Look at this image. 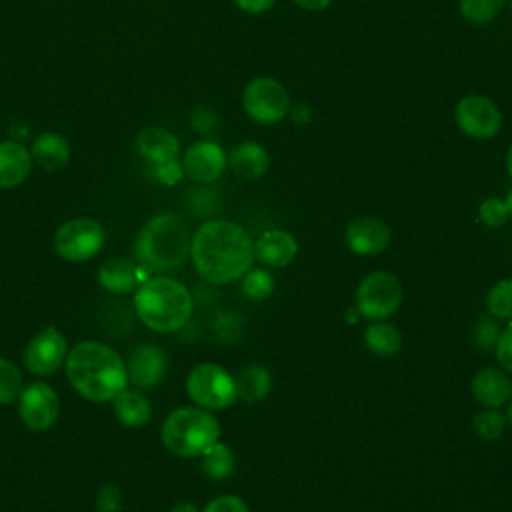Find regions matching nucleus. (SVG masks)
Instances as JSON below:
<instances>
[{"instance_id":"obj_1","label":"nucleus","mask_w":512,"mask_h":512,"mask_svg":"<svg viewBox=\"0 0 512 512\" xmlns=\"http://www.w3.org/2000/svg\"><path fill=\"white\" fill-rule=\"evenodd\" d=\"M196 272L212 284L242 278L254 262V242L248 232L228 220L204 222L190 240Z\"/></svg>"},{"instance_id":"obj_2","label":"nucleus","mask_w":512,"mask_h":512,"mask_svg":"<svg viewBox=\"0 0 512 512\" xmlns=\"http://www.w3.org/2000/svg\"><path fill=\"white\" fill-rule=\"evenodd\" d=\"M66 376L72 388L92 402L114 400L128 382L126 364L120 354L94 340L80 342L68 352Z\"/></svg>"},{"instance_id":"obj_3","label":"nucleus","mask_w":512,"mask_h":512,"mask_svg":"<svg viewBox=\"0 0 512 512\" xmlns=\"http://www.w3.org/2000/svg\"><path fill=\"white\" fill-rule=\"evenodd\" d=\"M138 318L156 332H176L192 316V296L184 284L156 276L140 284L134 296Z\"/></svg>"},{"instance_id":"obj_4","label":"nucleus","mask_w":512,"mask_h":512,"mask_svg":"<svg viewBox=\"0 0 512 512\" xmlns=\"http://www.w3.org/2000/svg\"><path fill=\"white\" fill-rule=\"evenodd\" d=\"M136 252L150 270H180L190 254V232L184 218L174 212L152 216L140 230Z\"/></svg>"},{"instance_id":"obj_5","label":"nucleus","mask_w":512,"mask_h":512,"mask_svg":"<svg viewBox=\"0 0 512 512\" xmlns=\"http://www.w3.org/2000/svg\"><path fill=\"white\" fill-rule=\"evenodd\" d=\"M164 446L180 458L202 456L220 438V424L206 408H178L162 424Z\"/></svg>"},{"instance_id":"obj_6","label":"nucleus","mask_w":512,"mask_h":512,"mask_svg":"<svg viewBox=\"0 0 512 512\" xmlns=\"http://www.w3.org/2000/svg\"><path fill=\"white\" fill-rule=\"evenodd\" d=\"M186 392L194 404L206 410L228 408L236 396V380L222 366L204 362L192 368L186 378Z\"/></svg>"},{"instance_id":"obj_7","label":"nucleus","mask_w":512,"mask_h":512,"mask_svg":"<svg viewBox=\"0 0 512 512\" xmlns=\"http://www.w3.org/2000/svg\"><path fill=\"white\" fill-rule=\"evenodd\" d=\"M402 302V284L392 272H370L356 288V312L368 320L392 316Z\"/></svg>"},{"instance_id":"obj_8","label":"nucleus","mask_w":512,"mask_h":512,"mask_svg":"<svg viewBox=\"0 0 512 512\" xmlns=\"http://www.w3.org/2000/svg\"><path fill=\"white\" fill-rule=\"evenodd\" d=\"M244 112L258 124H276L288 116L290 96L288 90L270 76L250 80L242 92Z\"/></svg>"},{"instance_id":"obj_9","label":"nucleus","mask_w":512,"mask_h":512,"mask_svg":"<svg viewBox=\"0 0 512 512\" xmlns=\"http://www.w3.org/2000/svg\"><path fill=\"white\" fill-rule=\"evenodd\" d=\"M106 234L100 222L92 218H72L64 222L54 234V248L58 256L70 262L94 258L104 246Z\"/></svg>"},{"instance_id":"obj_10","label":"nucleus","mask_w":512,"mask_h":512,"mask_svg":"<svg viewBox=\"0 0 512 512\" xmlns=\"http://www.w3.org/2000/svg\"><path fill=\"white\" fill-rule=\"evenodd\" d=\"M454 118L458 128L472 138H492L502 126V114L498 106L478 94H468L458 100L454 108Z\"/></svg>"},{"instance_id":"obj_11","label":"nucleus","mask_w":512,"mask_h":512,"mask_svg":"<svg viewBox=\"0 0 512 512\" xmlns=\"http://www.w3.org/2000/svg\"><path fill=\"white\" fill-rule=\"evenodd\" d=\"M18 412L30 430H48L60 414L58 394L44 382H32L18 396Z\"/></svg>"},{"instance_id":"obj_12","label":"nucleus","mask_w":512,"mask_h":512,"mask_svg":"<svg viewBox=\"0 0 512 512\" xmlns=\"http://www.w3.org/2000/svg\"><path fill=\"white\" fill-rule=\"evenodd\" d=\"M68 356L66 338L54 328L48 326L38 332L24 350V364L36 376H46L56 372Z\"/></svg>"},{"instance_id":"obj_13","label":"nucleus","mask_w":512,"mask_h":512,"mask_svg":"<svg viewBox=\"0 0 512 512\" xmlns=\"http://www.w3.org/2000/svg\"><path fill=\"white\" fill-rule=\"evenodd\" d=\"M228 166L226 152L212 140H198L186 148L182 156L184 176L198 184H210L218 180Z\"/></svg>"},{"instance_id":"obj_14","label":"nucleus","mask_w":512,"mask_h":512,"mask_svg":"<svg viewBox=\"0 0 512 512\" xmlns=\"http://www.w3.org/2000/svg\"><path fill=\"white\" fill-rule=\"evenodd\" d=\"M346 244L354 254L360 256H374L388 248L392 240V232L388 224L374 216H360L354 218L346 226Z\"/></svg>"},{"instance_id":"obj_15","label":"nucleus","mask_w":512,"mask_h":512,"mask_svg":"<svg viewBox=\"0 0 512 512\" xmlns=\"http://www.w3.org/2000/svg\"><path fill=\"white\" fill-rule=\"evenodd\" d=\"M166 366V354L158 346L142 344L132 352L128 360V380L138 388H152L164 378Z\"/></svg>"},{"instance_id":"obj_16","label":"nucleus","mask_w":512,"mask_h":512,"mask_svg":"<svg viewBox=\"0 0 512 512\" xmlns=\"http://www.w3.org/2000/svg\"><path fill=\"white\" fill-rule=\"evenodd\" d=\"M298 252L296 238L286 230H266L254 242V258H258L266 266L282 268L294 260Z\"/></svg>"},{"instance_id":"obj_17","label":"nucleus","mask_w":512,"mask_h":512,"mask_svg":"<svg viewBox=\"0 0 512 512\" xmlns=\"http://www.w3.org/2000/svg\"><path fill=\"white\" fill-rule=\"evenodd\" d=\"M136 150L146 160V164L152 166V164H160V162L178 158L180 142L172 132H168L160 126H148L138 132Z\"/></svg>"},{"instance_id":"obj_18","label":"nucleus","mask_w":512,"mask_h":512,"mask_svg":"<svg viewBox=\"0 0 512 512\" xmlns=\"http://www.w3.org/2000/svg\"><path fill=\"white\" fill-rule=\"evenodd\" d=\"M32 170L30 150L16 140L0 142V188H14L22 184Z\"/></svg>"},{"instance_id":"obj_19","label":"nucleus","mask_w":512,"mask_h":512,"mask_svg":"<svg viewBox=\"0 0 512 512\" xmlns=\"http://www.w3.org/2000/svg\"><path fill=\"white\" fill-rule=\"evenodd\" d=\"M472 396L486 408H500L512 398V382L498 368H482L472 378Z\"/></svg>"},{"instance_id":"obj_20","label":"nucleus","mask_w":512,"mask_h":512,"mask_svg":"<svg viewBox=\"0 0 512 512\" xmlns=\"http://www.w3.org/2000/svg\"><path fill=\"white\" fill-rule=\"evenodd\" d=\"M230 170L244 180H256L268 170V152L258 142H240L226 156Z\"/></svg>"},{"instance_id":"obj_21","label":"nucleus","mask_w":512,"mask_h":512,"mask_svg":"<svg viewBox=\"0 0 512 512\" xmlns=\"http://www.w3.org/2000/svg\"><path fill=\"white\" fill-rule=\"evenodd\" d=\"M32 160L48 172L62 170L70 160V144L62 134L42 132L32 142Z\"/></svg>"},{"instance_id":"obj_22","label":"nucleus","mask_w":512,"mask_h":512,"mask_svg":"<svg viewBox=\"0 0 512 512\" xmlns=\"http://www.w3.org/2000/svg\"><path fill=\"white\" fill-rule=\"evenodd\" d=\"M98 280L108 292L126 294L132 292L140 282V272L126 258H110L100 266Z\"/></svg>"},{"instance_id":"obj_23","label":"nucleus","mask_w":512,"mask_h":512,"mask_svg":"<svg viewBox=\"0 0 512 512\" xmlns=\"http://www.w3.org/2000/svg\"><path fill=\"white\" fill-rule=\"evenodd\" d=\"M114 412L116 418L128 426V428H140L144 424H148L152 408L150 402L144 394L136 392V390H122L114 396Z\"/></svg>"},{"instance_id":"obj_24","label":"nucleus","mask_w":512,"mask_h":512,"mask_svg":"<svg viewBox=\"0 0 512 512\" xmlns=\"http://www.w3.org/2000/svg\"><path fill=\"white\" fill-rule=\"evenodd\" d=\"M236 380V396L246 402H256L264 398L272 388V376L264 366H246Z\"/></svg>"},{"instance_id":"obj_25","label":"nucleus","mask_w":512,"mask_h":512,"mask_svg":"<svg viewBox=\"0 0 512 512\" xmlns=\"http://www.w3.org/2000/svg\"><path fill=\"white\" fill-rule=\"evenodd\" d=\"M364 342L370 352H374L378 356H392L402 346V334L394 324L376 320V324H370L366 328Z\"/></svg>"},{"instance_id":"obj_26","label":"nucleus","mask_w":512,"mask_h":512,"mask_svg":"<svg viewBox=\"0 0 512 512\" xmlns=\"http://www.w3.org/2000/svg\"><path fill=\"white\" fill-rule=\"evenodd\" d=\"M202 470L208 478L222 480L228 478L234 470V454L228 444L214 442L202 452Z\"/></svg>"},{"instance_id":"obj_27","label":"nucleus","mask_w":512,"mask_h":512,"mask_svg":"<svg viewBox=\"0 0 512 512\" xmlns=\"http://www.w3.org/2000/svg\"><path fill=\"white\" fill-rule=\"evenodd\" d=\"M22 392V374L14 362L0 358V404L18 400Z\"/></svg>"},{"instance_id":"obj_28","label":"nucleus","mask_w":512,"mask_h":512,"mask_svg":"<svg viewBox=\"0 0 512 512\" xmlns=\"http://www.w3.org/2000/svg\"><path fill=\"white\" fill-rule=\"evenodd\" d=\"M242 292L244 296H248L250 300H264L272 294L274 290V278L268 270L264 268H254V270H248L244 276H242Z\"/></svg>"},{"instance_id":"obj_29","label":"nucleus","mask_w":512,"mask_h":512,"mask_svg":"<svg viewBox=\"0 0 512 512\" xmlns=\"http://www.w3.org/2000/svg\"><path fill=\"white\" fill-rule=\"evenodd\" d=\"M504 0H460L462 16L472 24H484L498 16Z\"/></svg>"},{"instance_id":"obj_30","label":"nucleus","mask_w":512,"mask_h":512,"mask_svg":"<svg viewBox=\"0 0 512 512\" xmlns=\"http://www.w3.org/2000/svg\"><path fill=\"white\" fill-rule=\"evenodd\" d=\"M488 310L496 318L512 320V278L500 280L486 296Z\"/></svg>"},{"instance_id":"obj_31","label":"nucleus","mask_w":512,"mask_h":512,"mask_svg":"<svg viewBox=\"0 0 512 512\" xmlns=\"http://www.w3.org/2000/svg\"><path fill=\"white\" fill-rule=\"evenodd\" d=\"M474 430L482 440L494 442L504 432V416L496 408H484L474 416Z\"/></svg>"},{"instance_id":"obj_32","label":"nucleus","mask_w":512,"mask_h":512,"mask_svg":"<svg viewBox=\"0 0 512 512\" xmlns=\"http://www.w3.org/2000/svg\"><path fill=\"white\" fill-rule=\"evenodd\" d=\"M510 212H508V206L502 198H486L482 204H480V218L486 226L490 228H498L502 226L506 220H508Z\"/></svg>"},{"instance_id":"obj_33","label":"nucleus","mask_w":512,"mask_h":512,"mask_svg":"<svg viewBox=\"0 0 512 512\" xmlns=\"http://www.w3.org/2000/svg\"><path fill=\"white\" fill-rule=\"evenodd\" d=\"M148 174L166 184V186H172L176 182L182 180L184 176V170H182V160L180 158H174V160H168V162H160V164H152L148 166Z\"/></svg>"},{"instance_id":"obj_34","label":"nucleus","mask_w":512,"mask_h":512,"mask_svg":"<svg viewBox=\"0 0 512 512\" xmlns=\"http://www.w3.org/2000/svg\"><path fill=\"white\" fill-rule=\"evenodd\" d=\"M202 512H250V508L240 496L222 494V496L210 500Z\"/></svg>"},{"instance_id":"obj_35","label":"nucleus","mask_w":512,"mask_h":512,"mask_svg":"<svg viewBox=\"0 0 512 512\" xmlns=\"http://www.w3.org/2000/svg\"><path fill=\"white\" fill-rule=\"evenodd\" d=\"M496 358L498 364L512 374V322L500 332L496 340Z\"/></svg>"},{"instance_id":"obj_36","label":"nucleus","mask_w":512,"mask_h":512,"mask_svg":"<svg viewBox=\"0 0 512 512\" xmlns=\"http://www.w3.org/2000/svg\"><path fill=\"white\" fill-rule=\"evenodd\" d=\"M96 502L102 512H116V510H120V490L116 486L106 484L98 490Z\"/></svg>"},{"instance_id":"obj_37","label":"nucleus","mask_w":512,"mask_h":512,"mask_svg":"<svg viewBox=\"0 0 512 512\" xmlns=\"http://www.w3.org/2000/svg\"><path fill=\"white\" fill-rule=\"evenodd\" d=\"M498 336H500V330L494 320H480L476 328V342L480 348H490L492 344H496Z\"/></svg>"},{"instance_id":"obj_38","label":"nucleus","mask_w":512,"mask_h":512,"mask_svg":"<svg viewBox=\"0 0 512 512\" xmlns=\"http://www.w3.org/2000/svg\"><path fill=\"white\" fill-rule=\"evenodd\" d=\"M216 118L212 114V110H206V108H196L192 112V126L198 130V132H208L212 126H214Z\"/></svg>"},{"instance_id":"obj_39","label":"nucleus","mask_w":512,"mask_h":512,"mask_svg":"<svg viewBox=\"0 0 512 512\" xmlns=\"http://www.w3.org/2000/svg\"><path fill=\"white\" fill-rule=\"evenodd\" d=\"M278 0H234V4L248 14H262L270 10Z\"/></svg>"},{"instance_id":"obj_40","label":"nucleus","mask_w":512,"mask_h":512,"mask_svg":"<svg viewBox=\"0 0 512 512\" xmlns=\"http://www.w3.org/2000/svg\"><path fill=\"white\" fill-rule=\"evenodd\" d=\"M294 124H308L312 120V108L308 104H296L288 110Z\"/></svg>"},{"instance_id":"obj_41","label":"nucleus","mask_w":512,"mask_h":512,"mask_svg":"<svg viewBox=\"0 0 512 512\" xmlns=\"http://www.w3.org/2000/svg\"><path fill=\"white\" fill-rule=\"evenodd\" d=\"M294 2L308 12H322L332 4V0H294Z\"/></svg>"},{"instance_id":"obj_42","label":"nucleus","mask_w":512,"mask_h":512,"mask_svg":"<svg viewBox=\"0 0 512 512\" xmlns=\"http://www.w3.org/2000/svg\"><path fill=\"white\" fill-rule=\"evenodd\" d=\"M170 512H198V510H196V506L190 504V502H180V504H176Z\"/></svg>"},{"instance_id":"obj_43","label":"nucleus","mask_w":512,"mask_h":512,"mask_svg":"<svg viewBox=\"0 0 512 512\" xmlns=\"http://www.w3.org/2000/svg\"><path fill=\"white\" fill-rule=\"evenodd\" d=\"M506 168H508V174L512 176V144L508 146V152H506Z\"/></svg>"},{"instance_id":"obj_44","label":"nucleus","mask_w":512,"mask_h":512,"mask_svg":"<svg viewBox=\"0 0 512 512\" xmlns=\"http://www.w3.org/2000/svg\"><path fill=\"white\" fill-rule=\"evenodd\" d=\"M504 202H506V206H508V212L512 214V190H510V194L504 198Z\"/></svg>"},{"instance_id":"obj_45","label":"nucleus","mask_w":512,"mask_h":512,"mask_svg":"<svg viewBox=\"0 0 512 512\" xmlns=\"http://www.w3.org/2000/svg\"><path fill=\"white\" fill-rule=\"evenodd\" d=\"M508 422H510V426H512V402H510V406H508Z\"/></svg>"},{"instance_id":"obj_46","label":"nucleus","mask_w":512,"mask_h":512,"mask_svg":"<svg viewBox=\"0 0 512 512\" xmlns=\"http://www.w3.org/2000/svg\"><path fill=\"white\" fill-rule=\"evenodd\" d=\"M510 6H512V0H510Z\"/></svg>"}]
</instances>
